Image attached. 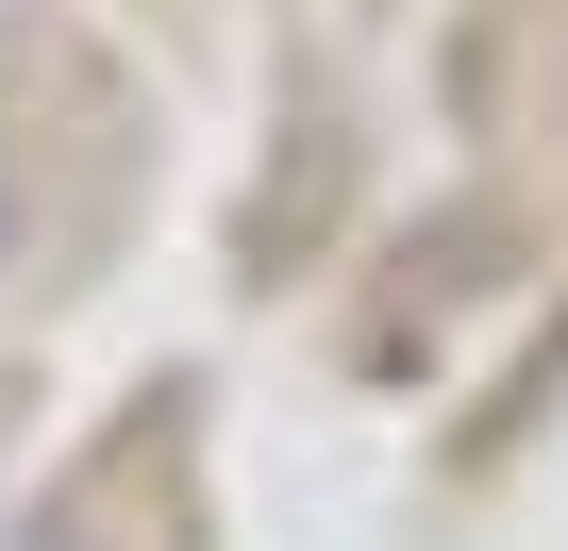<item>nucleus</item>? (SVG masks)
<instances>
[{
    "mask_svg": "<svg viewBox=\"0 0 568 551\" xmlns=\"http://www.w3.org/2000/svg\"><path fill=\"white\" fill-rule=\"evenodd\" d=\"M0 251H18V167H0Z\"/></svg>",
    "mask_w": 568,
    "mask_h": 551,
    "instance_id": "obj_1",
    "label": "nucleus"
},
{
    "mask_svg": "<svg viewBox=\"0 0 568 551\" xmlns=\"http://www.w3.org/2000/svg\"><path fill=\"white\" fill-rule=\"evenodd\" d=\"M34 551H84V534H34Z\"/></svg>",
    "mask_w": 568,
    "mask_h": 551,
    "instance_id": "obj_2",
    "label": "nucleus"
}]
</instances>
